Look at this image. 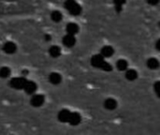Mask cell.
I'll return each instance as SVG.
<instances>
[{"mask_svg": "<svg viewBox=\"0 0 160 135\" xmlns=\"http://www.w3.org/2000/svg\"><path fill=\"white\" fill-rule=\"evenodd\" d=\"M159 61L155 57H151L147 60V67L150 70H158L159 68Z\"/></svg>", "mask_w": 160, "mask_h": 135, "instance_id": "obj_13", "label": "cell"}, {"mask_svg": "<svg viewBox=\"0 0 160 135\" xmlns=\"http://www.w3.org/2000/svg\"><path fill=\"white\" fill-rule=\"evenodd\" d=\"M37 88H38V86H37V84L35 82L27 80V82H26V84H25V86L23 87V90L25 91L26 94L32 95L37 91Z\"/></svg>", "mask_w": 160, "mask_h": 135, "instance_id": "obj_6", "label": "cell"}, {"mask_svg": "<svg viewBox=\"0 0 160 135\" xmlns=\"http://www.w3.org/2000/svg\"><path fill=\"white\" fill-rule=\"evenodd\" d=\"M62 81V76L58 72H52L49 75V82L52 85H59Z\"/></svg>", "mask_w": 160, "mask_h": 135, "instance_id": "obj_10", "label": "cell"}, {"mask_svg": "<svg viewBox=\"0 0 160 135\" xmlns=\"http://www.w3.org/2000/svg\"><path fill=\"white\" fill-rule=\"evenodd\" d=\"M91 65L97 69H100L105 71H111L112 70V65L106 62L104 59V56H102L101 55H95L94 56H92Z\"/></svg>", "mask_w": 160, "mask_h": 135, "instance_id": "obj_1", "label": "cell"}, {"mask_svg": "<svg viewBox=\"0 0 160 135\" xmlns=\"http://www.w3.org/2000/svg\"><path fill=\"white\" fill-rule=\"evenodd\" d=\"M70 111L67 110V109H63L61 110L59 113H58V116H57V118L60 122H63V123H66V122H68V119H69V117H70Z\"/></svg>", "mask_w": 160, "mask_h": 135, "instance_id": "obj_8", "label": "cell"}, {"mask_svg": "<svg viewBox=\"0 0 160 135\" xmlns=\"http://www.w3.org/2000/svg\"><path fill=\"white\" fill-rule=\"evenodd\" d=\"M51 19H52L53 22H55V23H59V22L62 21L63 15H62V13H61L59 10H53V11L51 13Z\"/></svg>", "mask_w": 160, "mask_h": 135, "instance_id": "obj_17", "label": "cell"}, {"mask_svg": "<svg viewBox=\"0 0 160 135\" xmlns=\"http://www.w3.org/2000/svg\"><path fill=\"white\" fill-rule=\"evenodd\" d=\"M104 106L107 110L112 111L117 107V101L114 99H107L104 101Z\"/></svg>", "mask_w": 160, "mask_h": 135, "instance_id": "obj_12", "label": "cell"}, {"mask_svg": "<svg viewBox=\"0 0 160 135\" xmlns=\"http://www.w3.org/2000/svg\"><path fill=\"white\" fill-rule=\"evenodd\" d=\"M159 27H160V22H159Z\"/></svg>", "mask_w": 160, "mask_h": 135, "instance_id": "obj_25", "label": "cell"}, {"mask_svg": "<svg viewBox=\"0 0 160 135\" xmlns=\"http://www.w3.org/2000/svg\"><path fill=\"white\" fill-rule=\"evenodd\" d=\"M10 73H11V71L8 67H2L0 69V78H2V79H6V78L9 77Z\"/></svg>", "mask_w": 160, "mask_h": 135, "instance_id": "obj_19", "label": "cell"}, {"mask_svg": "<svg viewBox=\"0 0 160 135\" xmlns=\"http://www.w3.org/2000/svg\"><path fill=\"white\" fill-rule=\"evenodd\" d=\"M49 55L52 57H53V58H56V57L60 56V55H61V49H60V47H58L56 45L51 46L50 49H49Z\"/></svg>", "mask_w": 160, "mask_h": 135, "instance_id": "obj_14", "label": "cell"}, {"mask_svg": "<svg viewBox=\"0 0 160 135\" xmlns=\"http://www.w3.org/2000/svg\"><path fill=\"white\" fill-rule=\"evenodd\" d=\"M146 1L151 6H156V5H158L160 2V0H146Z\"/></svg>", "mask_w": 160, "mask_h": 135, "instance_id": "obj_22", "label": "cell"}, {"mask_svg": "<svg viewBox=\"0 0 160 135\" xmlns=\"http://www.w3.org/2000/svg\"><path fill=\"white\" fill-rule=\"evenodd\" d=\"M44 39H45L46 41H50V40L52 39V37H51V35H49V34H46V35L44 36Z\"/></svg>", "mask_w": 160, "mask_h": 135, "instance_id": "obj_23", "label": "cell"}, {"mask_svg": "<svg viewBox=\"0 0 160 135\" xmlns=\"http://www.w3.org/2000/svg\"><path fill=\"white\" fill-rule=\"evenodd\" d=\"M156 48H157L158 51H159L160 52V39L157 41V43H156Z\"/></svg>", "mask_w": 160, "mask_h": 135, "instance_id": "obj_24", "label": "cell"}, {"mask_svg": "<svg viewBox=\"0 0 160 135\" xmlns=\"http://www.w3.org/2000/svg\"><path fill=\"white\" fill-rule=\"evenodd\" d=\"M44 101H45V97L40 94H37L32 96L30 103L33 107H40L41 105H43Z\"/></svg>", "mask_w": 160, "mask_h": 135, "instance_id": "obj_3", "label": "cell"}, {"mask_svg": "<svg viewBox=\"0 0 160 135\" xmlns=\"http://www.w3.org/2000/svg\"><path fill=\"white\" fill-rule=\"evenodd\" d=\"M62 42L63 44L68 47V48H71L75 45L76 43V39H75V36L74 35H70V34H67L63 39H62Z\"/></svg>", "mask_w": 160, "mask_h": 135, "instance_id": "obj_5", "label": "cell"}, {"mask_svg": "<svg viewBox=\"0 0 160 135\" xmlns=\"http://www.w3.org/2000/svg\"><path fill=\"white\" fill-rule=\"evenodd\" d=\"M127 2V0H113V4L115 7V10L117 12H121L123 10V5Z\"/></svg>", "mask_w": 160, "mask_h": 135, "instance_id": "obj_20", "label": "cell"}, {"mask_svg": "<svg viewBox=\"0 0 160 135\" xmlns=\"http://www.w3.org/2000/svg\"><path fill=\"white\" fill-rule=\"evenodd\" d=\"M154 89H155L156 94L158 95V97L160 99V81H158V82L155 83V85H154Z\"/></svg>", "mask_w": 160, "mask_h": 135, "instance_id": "obj_21", "label": "cell"}, {"mask_svg": "<svg viewBox=\"0 0 160 135\" xmlns=\"http://www.w3.org/2000/svg\"><path fill=\"white\" fill-rule=\"evenodd\" d=\"M26 82H27V79L24 76L15 77L9 81V86H10V87H12L14 89H23Z\"/></svg>", "mask_w": 160, "mask_h": 135, "instance_id": "obj_2", "label": "cell"}, {"mask_svg": "<svg viewBox=\"0 0 160 135\" xmlns=\"http://www.w3.org/2000/svg\"><path fill=\"white\" fill-rule=\"evenodd\" d=\"M68 12H69L71 15H73V16H78V15H80L81 12H82V7L76 2V3L68 9Z\"/></svg>", "mask_w": 160, "mask_h": 135, "instance_id": "obj_15", "label": "cell"}, {"mask_svg": "<svg viewBox=\"0 0 160 135\" xmlns=\"http://www.w3.org/2000/svg\"><path fill=\"white\" fill-rule=\"evenodd\" d=\"M113 53H114L113 48L112 46H109V45L104 46L100 51V55L104 57H111L113 55Z\"/></svg>", "mask_w": 160, "mask_h": 135, "instance_id": "obj_11", "label": "cell"}, {"mask_svg": "<svg viewBox=\"0 0 160 135\" xmlns=\"http://www.w3.org/2000/svg\"><path fill=\"white\" fill-rule=\"evenodd\" d=\"M126 78L128 81H135L138 78V72L135 70H128L126 72Z\"/></svg>", "mask_w": 160, "mask_h": 135, "instance_id": "obj_16", "label": "cell"}, {"mask_svg": "<svg viewBox=\"0 0 160 135\" xmlns=\"http://www.w3.org/2000/svg\"><path fill=\"white\" fill-rule=\"evenodd\" d=\"M2 50L4 51V53H6L8 55H12V54L16 53L17 45L12 41H7V42L4 43V45L2 47Z\"/></svg>", "mask_w": 160, "mask_h": 135, "instance_id": "obj_4", "label": "cell"}, {"mask_svg": "<svg viewBox=\"0 0 160 135\" xmlns=\"http://www.w3.org/2000/svg\"><path fill=\"white\" fill-rule=\"evenodd\" d=\"M79 25L75 23H69L67 24L66 26V31L68 34H70V35H76L78 32H79Z\"/></svg>", "mask_w": 160, "mask_h": 135, "instance_id": "obj_9", "label": "cell"}, {"mask_svg": "<svg viewBox=\"0 0 160 135\" xmlns=\"http://www.w3.org/2000/svg\"><path fill=\"white\" fill-rule=\"evenodd\" d=\"M82 121V117L79 113H71L68 122L71 126H78Z\"/></svg>", "mask_w": 160, "mask_h": 135, "instance_id": "obj_7", "label": "cell"}, {"mask_svg": "<svg viewBox=\"0 0 160 135\" xmlns=\"http://www.w3.org/2000/svg\"><path fill=\"white\" fill-rule=\"evenodd\" d=\"M116 67L119 70L121 71H124V70H128V63L127 60L125 59H120L118 60L117 64H116Z\"/></svg>", "mask_w": 160, "mask_h": 135, "instance_id": "obj_18", "label": "cell"}]
</instances>
